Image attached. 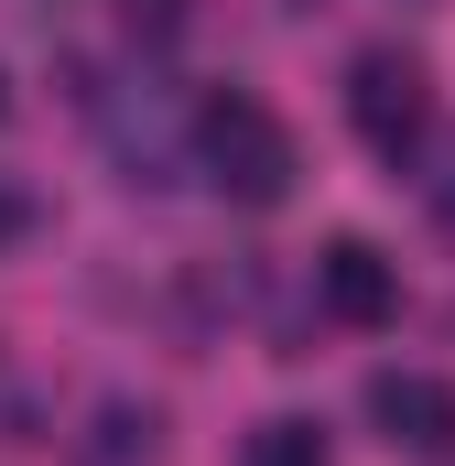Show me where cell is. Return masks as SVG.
<instances>
[{
  "label": "cell",
  "mask_w": 455,
  "mask_h": 466,
  "mask_svg": "<svg viewBox=\"0 0 455 466\" xmlns=\"http://www.w3.org/2000/svg\"><path fill=\"white\" fill-rule=\"evenodd\" d=\"M369 423L390 445H455V380H434V369H379L369 380Z\"/></svg>",
  "instance_id": "4"
},
{
  "label": "cell",
  "mask_w": 455,
  "mask_h": 466,
  "mask_svg": "<svg viewBox=\"0 0 455 466\" xmlns=\"http://www.w3.org/2000/svg\"><path fill=\"white\" fill-rule=\"evenodd\" d=\"M119 11H130V22H152V33H174V11H185V0H119Z\"/></svg>",
  "instance_id": "6"
},
{
  "label": "cell",
  "mask_w": 455,
  "mask_h": 466,
  "mask_svg": "<svg viewBox=\"0 0 455 466\" xmlns=\"http://www.w3.org/2000/svg\"><path fill=\"white\" fill-rule=\"evenodd\" d=\"M196 163H207V185H217L228 207H282V196H293V174H304L293 130L260 109L249 87H217V98L196 109Z\"/></svg>",
  "instance_id": "1"
},
{
  "label": "cell",
  "mask_w": 455,
  "mask_h": 466,
  "mask_svg": "<svg viewBox=\"0 0 455 466\" xmlns=\"http://www.w3.org/2000/svg\"><path fill=\"white\" fill-rule=\"evenodd\" d=\"M434 218L455 228V152H445V174H434Z\"/></svg>",
  "instance_id": "7"
},
{
  "label": "cell",
  "mask_w": 455,
  "mask_h": 466,
  "mask_svg": "<svg viewBox=\"0 0 455 466\" xmlns=\"http://www.w3.org/2000/svg\"><path fill=\"white\" fill-rule=\"evenodd\" d=\"M347 119H358V141H369L379 163H412L423 130H434V76H423V55L369 44V55L347 66Z\"/></svg>",
  "instance_id": "2"
},
{
  "label": "cell",
  "mask_w": 455,
  "mask_h": 466,
  "mask_svg": "<svg viewBox=\"0 0 455 466\" xmlns=\"http://www.w3.org/2000/svg\"><path fill=\"white\" fill-rule=\"evenodd\" d=\"M315 304L337 326H390L401 315V260H379L369 238H326L315 249Z\"/></svg>",
  "instance_id": "3"
},
{
  "label": "cell",
  "mask_w": 455,
  "mask_h": 466,
  "mask_svg": "<svg viewBox=\"0 0 455 466\" xmlns=\"http://www.w3.org/2000/svg\"><path fill=\"white\" fill-rule=\"evenodd\" d=\"M249 466H326V423H304V412L260 423V434H249Z\"/></svg>",
  "instance_id": "5"
},
{
  "label": "cell",
  "mask_w": 455,
  "mask_h": 466,
  "mask_svg": "<svg viewBox=\"0 0 455 466\" xmlns=\"http://www.w3.org/2000/svg\"><path fill=\"white\" fill-rule=\"evenodd\" d=\"M0 109H11V98H0Z\"/></svg>",
  "instance_id": "9"
},
{
  "label": "cell",
  "mask_w": 455,
  "mask_h": 466,
  "mask_svg": "<svg viewBox=\"0 0 455 466\" xmlns=\"http://www.w3.org/2000/svg\"><path fill=\"white\" fill-rule=\"evenodd\" d=\"M11 228H22V196H0V238H11Z\"/></svg>",
  "instance_id": "8"
}]
</instances>
